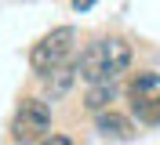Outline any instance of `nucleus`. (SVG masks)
I'll list each match as a JSON object with an SVG mask.
<instances>
[{"instance_id":"obj_8","label":"nucleus","mask_w":160,"mask_h":145,"mask_svg":"<svg viewBox=\"0 0 160 145\" xmlns=\"http://www.w3.org/2000/svg\"><path fill=\"white\" fill-rule=\"evenodd\" d=\"M117 102V84L113 80H98V84H88V94H84V109L88 113H106Z\"/></svg>"},{"instance_id":"obj_10","label":"nucleus","mask_w":160,"mask_h":145,"mask_svg":"<svg viewBox=\"0 0 160 145\" xmlns=\"http://www.w3.org/2000/svg\"><path fill=\"white\" fill-rule=\"evenodd\" d=\"M91 4H95V0H73V11H88Z\"/></svg>"},{"instance_id":"obj_2","label":"nucleus","mask_w":160,"mask_h":145,"mask_svg":"<svg viewBox=\"0 0 160 145\" xmlns=\"http://www.w3.org/2000/svg\"><path fill=\"white\" fill-rule=\"evenodd\" d=\"M73 47H77V29H73V26H55L51 33H44V36L29 47V65H33V73L44 76V73H51L55 65L69 62Z\"/></svg>"},{"instance_id":"obj_6","label":"nucleus","mask_w":160,"mask_h":145,"mask_svg":"<svg viewBox=\"0 0 160 145\" xmlns=\"http://www.w3.org/2000/svg\"><path fill=\"white\" fill-rule=\"evenodd\" d=\"M95 131L109 142H131L138 127L131 123V116L117 113V109H106V113H95Z\"/></svg>"},{"instance_id":"obj_4","label":"nucleus","mask_w":160,"mask_h":145,"mask_svg":"<svg viewBox=\"0 0 160 145\" xmlns=\"http://www.w3.org/2000/svg\"><path fill=\"white\" fill-rule=\"evenodd\" d=\"M77 76L84 80V84L106 80V36L84 44V51H80V58H77Z\"/></svg>"},{"instance_id":"obj_9","label":"nucleus","mask_w":160,"mask_h":145,"mask_svg":"<svg viewBox=\"0 0 160 145\" xmlns=\"http://www.w3.org/2000/svg\"><path fill=\"white\" fill-rule=\"evenodd\" d=\"M37 145H77V142H73L69 134H48L44 142H37Z\"/></svg>"},{"instance_id":"obj_5","label":"nucleus","mask_w":160,"mask_h":145,"mask_svg":"<svg viewBox=\"0 0 160 145\" xmlns=\"http://www.w3.org/2000/svg\"><path fill=\"white\" fill-rule=\"evenodd\" d=\"M40 80H44V102H48V105L51 102H62V98L73 91V84L80 80L77 76V62H62V65H55L51 73H44Z\"/></svg>"},{"instance_id":"obj_1","label":"nucleus","mask_w":160,"mask_h":145,"mask_svg":"<svg viewBox=\"0 0 160 145\" xmlns=\"http://www.w3.org/2000/svg\"><path fill=\"white\" fill-rule=\"evenodd\" d=\"M11 142L15 145H37L51 134V105L44 98H22V105L11 116Z\"/></svg>"},{"instance_id":"obj_7","label":"nucleus","mask_w":160,"mask_h":145,"mask_svg":"<svg viewBox=\"0 0 160 145\" xmlns=\"http://www.w3.org/2000/svg\"><path fill=\"white\" fill-rule=\"evenodd\" d=\"M135 62V47H131V40L124 36H106V80H117L124 76Z\"/></svg>"},{"instance_id":"obj_3","label":"nucleus","mask_w":160,"mask_h":145,"mask_svg":"<svg viewBox=\"0 0 160 145\" xmlns=\"http://www.w3.org/2000/svg\"><path fill=\"white\" fill-rule=\"evenodd\" d=\"M128 98L142 123H160V73H135L128 80Z\"/></svg>"}]
</instances>
